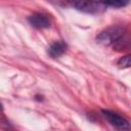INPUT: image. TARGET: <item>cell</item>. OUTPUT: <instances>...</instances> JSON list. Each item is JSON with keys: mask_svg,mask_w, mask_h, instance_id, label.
<instances>
[{"mask_svg": "<svg viewBox=\"0 0 131 131\" xmlns=\"http://www.w3.org/2000/svg\"><path fill=\"white\" fill-rule=\"evenodd\" d=\"M124 35H125V29L123 27L116 26V27L107 28L106 30L100 32L97 35L96 40L99 44L108 46V45H114Z\"/></svg>", "mask_w": 131, "mask_h": 131, "instance_id": "obj_2", "label": "cell"}, {"mask_svg": "<svg viewBox=\"0 0 131 131\" xmlns=\"http://www.w3.org/2000/svg\"><path fill=\"white\" fill-rule=\"evenodd\" d=\"M28 21L32 27L36 29H46L49 28L51 25V20L48 17V15L41 12H35L31 14L28 17Z\"/></svg>", "mask_w": 131, "mask_h": 131, "instance_id": "obj_4", "label": "cell"}, {"mask_svg": "<svg viewBox=\"0 0 131 131\" xmlns=\"http://www.w3.org/2000/svg\"><path fill=\"white\" fill-rule=\"evenodd\" d=\"M2 110H3V107H2V104H1V103H0V112H1V111H2Z\"/></svg>", "mask_w": 131, "mask_h": 131, "instance_id": "obj_8", "label": "cell"}, {"mask_svg": "<svg viewBox=\"0 0 131 131\" xmlns=\"http://www.w3.org/2000/svg\"><path fill=\"white\" fill-rule=\"evenodd\" d=\"M131 64V57L130 55H125L122 56L119 60H118V66L121 69H128Z\"/></svg>", "mask_w": 131, "mask_h": 131, "instance_id": "obj_7", "label": "cell"}, {"mask_svg": "<svg viewBox=\"0 0 131 131\" xmlns=\"http://www.w3.org/2000/svg\"><path fill=\"white\" fill-rule=\"evenodd\" d=\"M66 50H67V44L62 41H56L48 47L47 53L52 58H56V57H59L60 55H62L66 52Z\"/></svg>", "mask_w": 131, "mask_h": 131, "instance_id": "obj_5", "label": "cell"}, {"mask_svg": "<svg viewBox=\"0 0 131 131\" xmlns=\"http://www.w3.org/2000/svg\"><path fill=\"white\" fill-rule=\"evenodd\" d=\"M70 4L81 12L96 14L104 10L105 6L98 0H70Z\"/></svg>", "mask_w": 131, "mask_h": 131, "instance_id": "obj_1", "label": "cell"}, {"mask_svg": "<svg viewBox=\"0 0 131 131\" xmlns=\"http://www.w3.org/2000/svg\"><path fill=\"white\" fill-rule=\"evenodd\" d=\"M104 6H111L115 8L125 7L129 4V0H99Z\"/></svg>", "mask_w": 131, "mask_h": 131, "instance_id": "obj_6", "label": "cell"}, {"mask_svg": "<svg viewBox=\"0 0 131 131\" xmlns=\"http://www.w3.org/2000/svg\"><path fill=\"white\" fill-rule=\"evenodd\" d=\"M102 116L104 117V119L115 128L119 129V130H130V123L127 119H125L124 117H122L121 115L114 113L112 111L108 110H102L101 111Z\"/></svg>", "mask_w": 131, "mask_h": 131, "instance_id": "obj_3", "label": "cell"}]
</instances>
